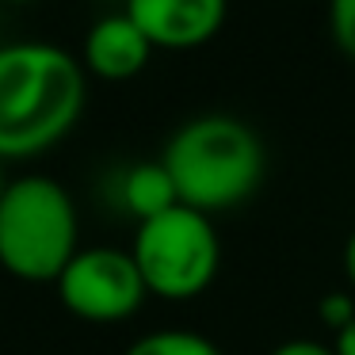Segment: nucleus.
<instances>
[{
  "label": "nucleus",
  "mask_w": 355,
  "mask_h": 355,
  "mask_svg": "<svg viewBox=\"0 0 355 355\" xmlns=\"http://www.w3.org/2000/svg\"><path fill=\"white\" fill-rule=\"evenodd\" d=\"M85 62L54 42L0 46V161L54 149L77 126L88 100Z\"/></svg>",
  "instance_id": "nucleus-1"
},
{
  "label": "nucleus",
  "mask_w": 355,
  "mask_h": 355,
  "mask_svg": "<svg viewBox=\"0 0 355 355\" xmlns=\"http://www.w3.org/2000/svg\"><path fill=\"white\" fill-rule=\"evenodd\" d=\"M184 207L202 214L237 210L256 195L268 168L263 141L237 115H199L168 138L161 153Z\"/></svg>",
  "instance_id": "nucleus-2"
},
{
  "label": "nucleus",
  "mask_w": 355,
  "mask_h": 355,
  "mask_svg": "<svg viewBox=\"0 0 355 355\" xmlns=\"http://www.w3.org/2000/svg\"><path fill=\"white\" fill-rule=\"evenodd\" d=\"M77 207L50 176H19L0 195V268L24 283H58L77 256Z\"/></svg>",
  "instance_id": "nucleus-3"
},
{
  "label": "nucleus",
  "mask_w": 355,
  "mask_h": 355,
  "mask_svg": "<svg viewBox=\"0 0 355 355\" xmlns=\"http://www.w3.org/2000/svg\"><path fill=\"white\" fill-rule=\"evenodd\" d=\"M130 252L146 279V291L164 302L199 298L222 268V241L214 233L210 214L191 210L184 202L149 222H138Z\"/></svg>",
  "instance_id": "nucleus-4"
},
{
  "label": "nucleus",
  "mask_w": 355,
  "mask_h": 355,
  "mask_svg": "<svg viewBox=\"0 0 355 355\" xmlns=\"http://www.w3.org/2000/svg\"><path fill=\"white\" fill-rule=\"evenodd\" d=\"M54 286L62 306L92 324L126 321L149 298L134 252H123V248H80L65 263Z\"/></svg>",
  "instance_id": "nucleus-5"
},
{
  "label": "nucleus",
  "mask_w": 355,
  "mask_h": 355,
  "mask_svg": "<svg viewBox=\"0 0 355 355\" xmlns=\"http://www.w3.org/2000/svg\"><path fill=\"white\" fill-rule=\"evenodd\" d=\"M126 16L157 50H195L222 31L230 0H126Z\"/></svg>",
  "instance_id": "nucleus-6"
},
{
  "label": "nucleus",
  "mask_w": 355,
  "mask_h": 355,
  "mask_svg": "<svg viewBox=\"0 0 355 355\" xmlns=\"http://www.w3.org/2000/svg\"><path fill=\"white\" fill-rule=\"evenodd\" d=\"M153 50L157 46L146 39V31L126 12H115V16H103L88 27L80 62L100 80H134L149 65Z\"/></svg>",
  "instance_id": "nucleus-7"
},
{
  "label": "nucleus",
  "mask_w": 355,
  "mask_h": 355,
  "mask_svg": "<svg viewBox=\"0 0 355 355\" xmlns=\"http://www.w3.org/2000/svg\"><path fill=\"white\" fill-rule=\"evenodd\" d=\"M123 207L130 210L138 222L164 214V210L180 207L176 184H172L164 161H141L123 176Z\"/></svg>",
  "instance_id": "nucleus-8"
},
{
  "label": "nucleus",
  "mask_w": 355,
  "mask_h": 355,
  "mask_svg": "<svg viewBox=\"0 0 355 355\" xmlns=\"http://www.w3.org/2000/svg\"><path fill=\"white\" fill-rule=\"evenodd\" d=\"M123 355H222V347L214 340L199 336L187 329H161V332H146L138 336Z\"/></svg>",
  "instance_id": "nucleus-9"
},
{
  "label": "nucleus",
  "mask_w": 355,
  "mask_h": 355,
  "mask_svg": "<svg viewBox=\"0 0 355 355\" xmlns=\"http://www.w3.org/2000/svg\"><path fill=\"white\" fill-rule=\"evenodd\" d=\"M329 35L340 54L355 62V0H329Z\"/></svg>",
  "instance_id": "nucleus-10"
},
{
  "label": "nucleus",
  "mask_w": 355,
  "mask_h": 355,
  "mask_svg": "<svg viewBox=\"0 0 355 355\" xmlns=\"http://www.w3.org/2000/svg\"><path fill=\"white\" fill-rule=\"evenodd\" d=\"M317 317H321V324H329L332 332H340L344 324L355 321V302L347 298L344 291H332L317 302Z\"/></svg>",
  "instance_id": "nucleus-11"
},
{
  "label": "nucleus",
  "mask_w": 355,
  "mask_h": 355,
  "mask_svg": "<svg viewBox=\"0 0 355 355\" xmlns=\"http://www.w3.org/2000/svg\"><path fill=\"white\" fill-rule=\"evenodd\" d=\"M271 355H336V352L317 344V340H286V344H279Z\"/></svg>",
  "instance_id": "nucleus-12"
},
{
  "label": "nucleus",
  "mask_w": 355,
  "mask_h": 355,
  "mask_svg": "<svg viewBox=\"0 0 355 355\" xmlns=\"http://www.w3.org/2000/svg\"><path fill=\"white\" fill-rule=\"evenodd\" d=\"M332 352H336V355H355V321L344 324V329L336 332V340H332Z\"/></svg>",
  "instance_id": "nucleus-13"
},
{
  "label": "nucleus",
  "mask_w": 355,
  "mask_h": 355,
  "mask_svg": "<svg viewBox=\"0 0 355 355\" xmlns=\"http://www.w3.org/2000/svg\"><path fill=\"white\" fill-rule=\"evenodd\" d=\"M344 275H347V283H352V291H355V230L347 233V241H344Z\"/></svg>",
  "instance_id": "nucleus-14"
},
{
  "label": "nucleus",
  "mask_w": 355,
  "mask_h": 355,
  "mask_svg": "<svg viewBox=\"0 0 355 355\" xmlns=\"http://www.w3.org/2000/svg\"><path fill=\"white\" fill-rule=\"evenodd\" d=\"M4 4H35V0H4Z\"/></svg>",
  "instance_id": "nucleus-15"
},
{
  "label": "nucleus",
  "mask_w": 355,
  "mask_h": 355,
  "mask_svg": "<svg viewBox=\"0 0 355 355\" xmlns=\"http://www.w3.org/2000/svg\"><path fill=\"white\" fill-rule=\"evenodd\" d=\"M4 187H8V184H4V176H0V195H4Z\"/></svg>",
  "instance_id": "nucleus-16"
},
{
  "label": "nucleus",
  "mask_w": 355,
  "mask_h": 355,
  "mask_svg": "<svg viewBox=\"0 0 355 355\" xmlns=\"http://www.w3.org/2000/svg\"><path fill=\"white\" fill-rule=\"evenodd\" d=\"M0 46H4V42H0Z\"/></svg>",
  "instance_id": "nucleus-17"
},
{
  "label": "nucleus",
  "mask_w": 355,
  "mask_h": 355,
  "mask_svg": "<svg viewBox=\"0 0 355 355\" xmlns=\"http://www.w3.org/2000/svg\"><path fill=\"white\" fill-rule=\"evenodd\" d=\"M123 4H126V0H123Z\"/></svg>",
  "instance_id": "nucleus-18"
}]
</instances>
